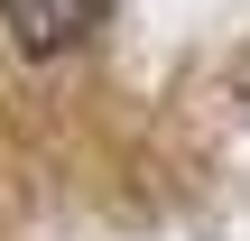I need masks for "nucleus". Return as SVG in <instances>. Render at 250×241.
<instances>
[{
	"label": "nucleus",
	"mask_w": 250,
	"mask_h": 241,
	"mask_svg": "<svg viewBox=\"0 0 250 241\" xmlns=\"http://www.w3.org/2000/svg\"><path fill=\"white\" fill-rule=\"evenodd\" d=\"M102 19H111V0H0V28L19 56H74Z\"/></svg>",
	"instance_id": "1"
}]
</instances>
